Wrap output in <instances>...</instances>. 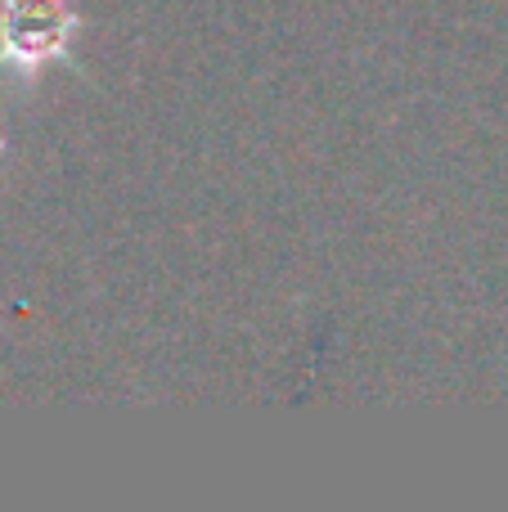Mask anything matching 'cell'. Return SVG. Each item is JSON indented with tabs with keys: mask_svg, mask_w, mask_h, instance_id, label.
<instances>
[{
	"mask_svg": "<svg viewBox=\"0 0 508 512\" xmlns=\"http://www.w3.org/2000/svg\"><path fill=\"white\" fill-rule=\"evenodd\" d=\"M0 59L14 68H36V63L63 54V41L72 32V18L59 5L45 0H0Z\"/></svg>",
	"mask_w": 508,
	"mask_h": 512,
	"instance_id": "6da1fadb",
	"label": "cell"
}]
</instances>
